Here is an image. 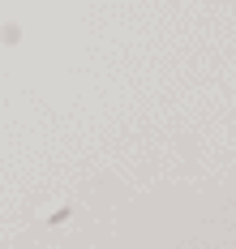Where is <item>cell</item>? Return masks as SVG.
Masks as SVG:
<instances>
[{"label":"cell","mask_w":236,"mask_h":249,"mask_svg":"<svg viewBox=\"0 0 236 249\" xmlns=\"http://www.w3.org/2000/svg\"><path fill=\"white\" fill-rule=\"evenodd\" d=\"M65 215H69V206H65V202H60V206H52V211H48V224H60V219H65Z\"/></svg>","instance_id":"cell-1"}]
</instances>
